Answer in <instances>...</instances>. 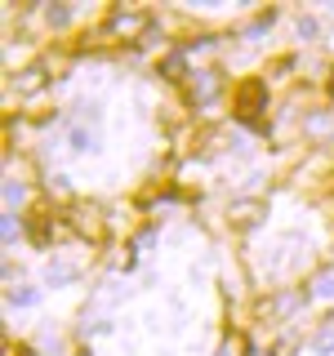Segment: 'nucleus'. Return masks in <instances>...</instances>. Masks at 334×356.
<instances>
[{"instance_id": "nucleus-1", "label": "nucleus", "mask_w": 334, "mask_h": 356, "mask_svg": "<svg viewBox=\"0 0 334 356\" xmlns=\"http://www.w3.org/2000/svg\"><path fill=\"white\" fill-rule=\"evenodd\" d=\"M148 27H152V18L138 14V9H116L107 18V36H116V40H143Z\"/></svg>"}, {"instance_id": "nucleus-2", "label": "nucleus", "mask_w": 334, "mask_h": 356, "mask_svg": "<svg viewBox=\"0 0 334 356\" xmlns=\"http://www.w3.org/2000/svg\"><path fill=\"white\" fill-rule=\"evenodd\" d=\"M263 103H267L263 81H245L241 94H237V116H241V120H259V107H263Z\"/></svg>"}, {"instance_id": "nucleus-3", "label": "nucleus", "mask_w": 334, "mask_h": 356, "mask_svg": "<svg viewBox=\"0 0 334 356\" xmlns=\"http://www.w3.org/2000/svg\"><path fill=\"white\" fill-rule=\"evenodd\" d=\"M72 227L81 232V236H89V241H103V214H98V209H89V205H76L72 209Z\"/></svg>"}, {"instance_id": "nucleus-4", "label": "nucleus", "mask_w": 334, "mask_h": 356, "mask_svg": "<svg viewBox=\"0 0 334 356\" xmlns=\"http://www.w3.org/2000/svg\"><path fill=\"white\" fill-rule=\"evenodd\" d=\"M45 81H49V76H45V67L36 63V67H22L18 72V94H36V89H45Z\"/></svg>"}, {"instance_id": "nucleus-5", "label": "nucleus", "mask_w": 334, "mask_h": 356, "mask_svg": "<svg viewBox=\"0 0 334 356\" xmlns=\"http://www.w3.org/2000/svg\"><path fill=\"white\" fill-rule=\"evenodd\" d=\"M214 89H218V76L214 72H196V85H192V98H196V103H209V98H214Z\"/></svg>"}, {"instance_id": "nucleus-6", "label": "nucleus", "mask_w": 334, "mask_h": 356, "mask_svg": "<svg viewBox=\"0 0 334 356\" xmlns=\"http://www.w3.org/2000/svg\"><path fill=\"white\" fill-rule=\"evenodd\" d=\"M72 147H76V152H94V147H98V134L85 129V125H72Z\"/></svg>"}, {"instance_id": "nucleus-7", "label": "nucleus", "mask_w": 334, "mask_h": 356, "mask_svg": "<svg viewBox=\"0 0 334 356\" xmlns=\"http://www.w3.org/2000/svg\"><path fill=\"white\" fill-rule=\"evenodd\" d=\"M259 214H263V205H254V200H241V205L232 209V218H237V222H254Z\"/></svg>"}, {"instance_id": "nucleus-8", "label": "nucleus", "mask_w": 334, "mask_h": 356, "mask_svg": "<svg viewBox=\"0 0 334 356\" xmlns=\"http://www.w3.org/2000/svg\"><path fill=\"white\" fill-rule=\"evenodd\" d=\"M76 272H81L76 263H49V281H54V285H58V281H72Z\"/></svg>"}, {"instance_id": "nucleus-9", "label": "nucleus", "mask_w": 334, "mask_h": 356, "mask_svg": "<svg viewBox=\"0 0 334 356\" xmlns=\"http://www.w3.org/2000/svg\"><path fill=\"white\" fill-rule=\"evenodd\" d=\"M272 18H276V14H272V9H267V14H259V18H254V22H250V27H245V36H250V40H259V36H263V31H267V27H272Z\"/></svg>"}, {"instance_id": "nucleus-10", "label": "nucleus", "mask_w": 334, "mask_h": 356, "mask_svg": "<svg viewBox=\"0 0 334 356\" xmlns=\"http://www.w3.org/2000/svg\"><path fill=\"white\" fill-rule=\"evenodd\" d=\"M312 348H317V352H334V321H330L326 330H317V339H312Z\"/></svg>"}, {"instance_id": "nucleus-11", "label": "nucleus", "mask_w": 334, "mask_h": 356, "mask_svg": "<svg viewBox=\"0 0 334 356\" xmlns=\"http://www.w3.org/2000/svg\"><path fill=\"white\" fill-rule=\"evenodd\" d=\"M161 72L170 76V81H178V76H183V54H170V58L161 63Z\"/></svg>"}, {"instance_id": "nucleus-12", "label": "nucleus", "mask_w": 334, "mask_h": 356, "mask_svg": "<svg viewBox=\"0 0 334 356\" xmlns=\"http://www.w3.org/2000/svg\"><path fill=\"white\" fill-rule=\"evenodd\" d=\"M312 294H334V272H321L317 281H312Z\"/></svg>"}, {"instance_id": "nucleus-13", "label": "nucleus", "mask_w": 334, "mask_h": 356, "mask_svg": "<svg viewBox=\"0 0 334 356\" xmlns=\"http://www.w3.org/2000/svg\"><path fill=\"white\" fill-rule=\"evenodd\" d=\"M9 303H14V307H31V303H36V289H14Z\"/></svg>"}, {"instance_id": "nucleus-14", "label": "nucleus", "mask_w": 334, "mask_h": 356, "mask_svg": "<svg viewBox=\"0 0 334 356\" xmlns=\"http://www.w3.org/2000/svg\"><path fill=\"white\" fill-rule=\"evenodd\" d=\"M18 200H22V183H14V178H9V183H5V205L14 209Z\"/></svg>"}, {"instance_id": "nucleus-15", "label": "nucleus", "mask_w": 334, "mask_h": 356, "mask_svg": "<svg viewBox=\"0 0 334 356\" xmlns=\"http://www.w3.org/2000/svg\"><path fill=\"white\" fill-rule=\"evenodd\" d=\"M45 18H49L54 27H63V22H67V5H49V9H45Z\"/></svg>"}, {"instance_id": "nucleus-16", "label": "nucleus", "mask_w": 334, "mask_h": 356, "mask_svg": "<svg viewBox=\"0 0 334 356\" xmlns=\"http://www.w3.org/2000/svg\"><path fill=\"white\" fill-rule=\"evenodd\" d=\"M312 31H317V18H299V36H303V40H308V36H312Z\"/></svg>"}, {"instance_id": "nucleus-17", "label": "nucleus", "mask_w": 334, "mask_h": 356, "mask_svg": "<svg viewBox=\"0 0 334 356\" xmlns=\"http://www.w3.org/2000/svg\"><path fill=\"white\" fill-rule=\"evenodd\" d=\"M18 236V222H14V214H5V241H14Z\"/></svg>"}, {"instance_id": "nucleus-18", "label": "nucleus", "mask_w": 334, "mask_h": 356, "mask_svg": "<svg viewBox=\"0 0 334 356\" xmlns=\"http://www.w3.org/2000/svg\"><path fill=\"white\" fill-rule=\"evenodd\" d=\"M218 356H237V343L228 339V343H223V348H218Z\"/></svg>"}]
</instances>
